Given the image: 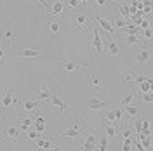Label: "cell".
Masks as SVG:
<instances>
[{
    "mask_svg": "<svg viewBox=\"0 0 153 151\" xmlns=\"http://www.w3.org/2000/svg\"><path fill=\"white\" fill-rule=\"evenodd\" d=\"M85 130H87V116L78 115L73 125H70V127H61L59 137H61L63 141H75V139H80Z\"/></svg>",
    "mask_w": 153,
    "mask_h": 151,
    "instance_id": "cell-1",
    "label": "cell"
},
{
    "mask_svg": "<svg viewBox=\"0 0 153 151\" xmlns=\"http://www.w3.org/2000/svg\"><path fill=\"white\" fill-rule=\"evenodd\" d=\"M125 61H129L131 70H141V68H144L152 61V50H150V47H141L139 45V47L134 49L132 56L125 57Z\"/></svg>",
    "mask_w": 153,
    "mask_h": 151,
    "instance_id": "cell-2",
    "label": "cell"
},
{
    "mask_svg": "<svg viewBox=\"0 0 153 151\" xmlns=\"http://www.w3.org/2000/svg\"><path fill=\"white\" fill-rule=\"evenodd\" d=\"M19 94L16 89H12V87H7L5 89V94L2 95V99H0V108L5 111V115L9 116V115H14L16 113V106L19 104Z\"/></svg>",
    "mask_w": 153,
    "mask_h": 151,
    "instance_id": "cell-3",
    "label": "cell"
},
{
    "mask_svg": "<svg viewBox=\"0 0 153 151\" xmlns=\"http://www.w3.org/2000/svg\"><path fill=\"white\" fill-rule=\"evenodd\" d=\"M73 106H75V103L73 101H65L61 95L57 94V90H54L52 92V95H51V99L47 101V108L49 111H54V113H59V115H65L68 113L70 110H73Z\"/></svg>",
    "mask_w": 153,
    "mask_h": 151,
    "instance_id": "cell-4",
    "label": "cell"
},
{
    "mask_svg": "<svg viewBox=\"0 0 153 151\" xmlns=\"http://www.w3.org/2000/svg\"><path fill=\"white\" fill-rule=\"evenodd\" d=\"M4 129V142L5 144H23L26 135L18 129V125H2Z\"/></svg>",
    "mask_w": 153,
    "mask_h": 151,
    "instance_id": "cell-5",
    "label": "cell"
},
{
    "mask_svg": "<svg viewBox=\"0 0 153 151\" xmlns=\"http://www.w3.org/2000/svg\"><path fill=\"white\" fill-rule=\"evenodd\" d=\"M91 21H92V19H91ZM91 45H92V52H91L92 56L103 57V54H105V44H103V37H101V33H99V30H97L94 21L91 23Z\"/></svg>",
    "mask_w": 153,
    "mask_h": 151,
    "instance_id": "cell-6",
    "label": "cell"
},
{
    "mask_svg": "<svg viewBox=\"0 0 153 151\" xmlns=\"http://www.w3.org/2000/svg\"><path fill=\"white\" fill-rule=\"evenodd\" d=\"M84 106H85V110H89V111H103L106 108H111L113 103L103 101V99H99V95H96L94 92H91V94H87L84 97Z\"/></svg>",
    "mask_w": 153,
    "mask_h": 151,
    "instance_id": "cell-7",
    "label": "cell"
},
{
    "mask_svg": "<svg viewBox=\"0 0 153 151\" xmlns=\"http://www.w3.org/2000/svg\"><path fill=\"white\" fill-rule=\"evenodd\" d=\"M97 137H99V130H89L87 129L84 135L80 137L82 142L76 144L75 150H85V151H94L97 150Z\"/></svg>",
    "mask_w": 153,
    "mask_h": 151,
    "instance_id": "cell-8",
    "label": "cell"
},
{
    "mask_svg": "<svg viewBox=\"0 0 153 151\" xmlns=\"http://www.w3.org/2000/svg\"><path fill=\"white\" fill-rule=\"evenodd\" d=\"M103 57H118V59H125V52L122 50L120 44H118L117 40H113V37H110V40H108Z\"/></svg>",
    "mask_w": 153,
    "mask_h": 151,
    "instance_id": "cell-9",
    "label": "cell"
},
{
    "mask_svg": "<svg viewBox=\"0 0 153 151\" xmlns=\"http://www.w3.org/2000/svg\"><path fill=\"white\" fill-rule=\"evenodd\" d=\"M144 78H146V75H143V73H137L136 70H132L131 73H120L118 75V80H117V85L118 87H122V85L125 84H139V82H143Z\"/></svg>",
    "mask_w": 153,
    "mask_h": 151,
    "instance_id": "cell-10",
    "label": "cell"
},
{
    "mask_svg": "<svg viewBox=\"0 0 153 151\" xmlns=\"http://www.w3.org/2000/svg\"><path fill=\"white\" fill-rule=\"evenodd\" d=\"M59 64L61 68L68 71V73H71V71H76V70H82V71H85L87 70V61H71V59H61L59 61Z\"/></svg>",
    "mask_w": 153,
    "mask_h": 151,
    "instance_id": "cell-11",
    "label": "cell"
},
{
    "mask_svg": "<svg viewBox=\"0 0 153 151\" xmlns=\"http://www.w3.org/2000/svg\"><path fill=\"white\" fill-rule=\"evenodd\" d=\"M89 18L92 19L96 23V26H99V28H103L110 35V37H115L117 35V30H115L113 26V23L110 21V19H106V18H101V16H89Z\"/></svg>",
    "mask_w": 153,
    "mask_h": 151,
    "instance_id": "cell-12",
    "label": "cell"
},
{
    "mask_svg": "<svg viewBox=\"0 0 153 151\" xmlns=\"http://www.w3.org/2000/svg\"><path fill=\"white\" fill-rule=\"evenodd\" d=\"M66 4L63 2V0H56V2H52L51 5H49L47 9V16H66Z\"/></svg>",
    "mask_w": 153,
    "mask_h": 151,
    "instance_id": "cell-13",
    "label": "cell"
},
{
    "mask_svg": "<svg viewBox=\"0 0 153 151\" xmlns=\"http://www.w3.org/2000/svg\"><path fill=\"white\" fill-rule=\"evenodd\" d=\"M99 129H101V132L108 137V141H115L117 135H118V129H117L115 123H110V122H105V120H103V123H101Z\"/></svg>",
    "mask_w": 153,
    "mask_h": 151,
    "instance_id": "cell-14",
    "label": "cell"
},
{
    "mask_svg": "<svg viewBox=\"0 0 153 151\" xmlns=\"http://www.w3.org/2000/svg\"><path fill=\"white\" fill-rule=\"evenodd\" d=\"M73 12V18H75V30H87L89 24V14L87 12H78V10H71Z\"/></svg>",
    "mask_w": 153,
    "mask_h": 151,
    "instance_id": "cell-15",
    "label": "cell"
},
{
    "mask_svg": "<svg viewBox=\"0 0 153 151\" xmlns=\"http://www.w3.org/2000/svg\"><path fill=\"white\" fill-rule=\"evenodd\" d=\"M54 90H56V89L44 85L42 89L33 90V92H31V97H35V99H38V101H44V103H47L49 99H51V95H52V92H54Z\"/></svg>",
    "mask_w": 153,
    "mask_h": 151,
    "instance_id": "cell-16",
    "label": "cell"
},
{
    "mask_svg": "<svg viewBox=\"0 0 153 151\" xmlns=\"http://www.w3.org/2000/svg\"><path fill=\"white\" fill-rule=\"evenodd\" d=\"M19 35H18V31L16 30H12L10 26H7V28L2 31V35H0V40L2 42H7V44H10V45H16L19 42Z\"/></svg>",
    "mask_w": 153,
    "mask_h": 151,
    "instance_id": "cell-17",
    "label": "cell"
},
{
    "mask_svg": "<svg viewBox=\"0 0 153 151\" xmlns=\"http://www.w3.org/2000/svg\"><path fill=\"white\" fill-rule=\"evenodd\" d=\"M141 44H143V38L139 37L137 33H129L124 40L125 49H136V47H139Z\"/></svg>",
    "mask_w": 153,
    "mask_h": 151,
    "instance_id": "cell-18",
    "label": "cell"
},
{
    "mask_svg": "<svg viewBox=\"0 0 153 151\" xmlns=\"http://www.w3.org/2000/svg\"><path fill=\"white\" fill-rule=\"evenodd\" d=\"M45 56V52H40L37 49H21V50H16V57L19 59H25V57H42Z\"/></svg>",
    "mask_w": 153,
    "mask_h": 151,
    "instance_id": "cell-19",
    "label": "cell"
},
{
    "mask_svg": "<svg viewBox=\"0 0 153 151\" xmlns=\"http://www.w3.org/2000/svg\"><path fill=\"white\" fill-rule=\"evenodd\" d=\"M35 150H61L57 144H52V142H49L47 139H44V135H40L35 139Z\"/></svg>",
    "mask_w": 153,
    "mask_h": 151,
    "instance_id": "cell-20",
    "label": "cell"
},
{
    "mask_svg": "<svg viewBox=\"0 0 153 151\" xmlns=\"http://www.w3.org/2000/svg\"><path fill=\"white\" fill-rule=\"evenodd\" d=\"M40 101L35 99V97H31V99H26V101H23V111L25 113H33V111H37L38 108H40Z\"/></svg>",
    "mask_w": 153,
    "mask_h": 151,
    "instance_id": "cell-21",
    "label": "cell"
},
{
    "mask_svg": "<svg viewBox=\"0 0 153 151\" xmlns=\"http://www.w3.org/2000/svg\"><path fill=\"white\" fill-rule=\"evenodd\" d=\"M16 125H18V129L21 130V132L26 134L30 129H31V125H33V118H28V116H21V118L18 120V123H16Z\"/></svg>",
    "mask_w": 153,
    "mask_h": 151,
    "instance_id": "cell-22",
    "label": "cell"
},
{
    "mask_svg": "<svg viewBox=\"0 0 153 151\" xmlns=\"http://www.w3.org/2000/svg\"><path fill=\"white\" fill-rule=\"evenodd\" d=\"M47 28H49V31L52 33L54 40H57V38H59V31H61V28H59V23H57V19H49V21H47Z\"/></svg>",
    "mask_w": 153,
    "mask_h": 151,
    "instance_id": "cell-23",
    "label": "cell"
},
{
    "mask_svg": "<svg viewBox=\"0 0 153 151\" xmlns=\"http://www.w3.org/2000/svg\"><path fill=\"white\" fill-rule=\"evenodd\" d=\"M124 113L127 115V116L134 118V116H139V115H141V110H139L137 106H134V104L131 103V104H127V106H124Z\"/></svg>",
    "mask_w": 153,
    "mask_h": 151,
    "instance_id": "cell-24",
    "label": "cell"
},
{
    "mask_svg": "<svg viewBox=\"0 0 153 151\" xmlns=\"http://www.w3.org/2000/svg\"><path fill=\"white\" fill-rule=\"evenodd\" d=\"M136 90H131V92H129V94H125L124 97H122V99H120V101H118V106H120V108H124V106H127V104H131L134 101V99H136Z\"/></svg>",
    "mask_w": 153,
    "mask_h": 151,
    "instance_id": "cell-25",
    "label": "cell"
},
{
    "mask_svg": "<svg viewBox=\"0 0 153 151\" xmlns=\"http://www.w3.org/2000/svg\"><path fill=\"white\" fill-rule=\"evenodd\" d=\"M108 137H106L105 134L101 132V129H99V137H97V150H101V151H105L108 150Z\"/></svg>",
    "mask_w": 153,
    "mask_h": 151,
    "instance_id": "cell-26",
    "label": "cell"
},
{
    "mask_svg": "<svg viewBox=\"0 0 153 151\" xmlns=\"http://www.w3.org/2000/svg\"><path fill=\"white\" fill-rule=\"evenodd\" d=\"M99 87H101V75H99V73L91 75V89H92V90H97Z\"/></svg>",
    "mask_w": 153,
    "mask_h": 151,
    "instance_id": "cell-27",
    "label": "cell"
},
{
    "mask_svg": "<svg viewBox=\"0 0 153 151\" xmlns=\"http://www.w3.org/2000/svg\"><path fill=\"white\" fill-rule=\"evenodd\" d=\"M141 130H152V120H150V115H146L144 118H141Z\"/></svg>",
    "mask_w": 153,
    "mask_h": 151,
    "instance_id": "cell-28",
    "label": "cell"
},
{
    "mask_svg": "<svg viewBox=\"0 0 153 151\" xmlns=\"http://www.w3.org/2000/svg\"><path fill=\"white\" fill-rule=\"evenodd\" d=\"M122 30H124L127 35H129V33H139V28H137V26H136L134 23H127V24H125V26H124Z\"/></svg>",
    "mask_w": 153,
    "mask_h": 151,
    "instance_id": "cell-29",
    "label": "cell"
},
{
    "mask_svg": "<svg viewBox=\"0 0 153 151\" xmlns=\"http://www.w3.org/2000/svg\"><path fill=\"white\" fill-rule=\"evenodd\" d=\"M141 99H143L146 104H152V103H153V94H152V90H150V92H141Z\"/></svg>",
    "mask_w": 153,
    "mask_h": 151,
    "instance_id": "cell-30",
    "label": "cell"
},
{
    "mask_svg": "<svg viewBox=\"0 0 153 151\" xmlns=\"http://www.w3.org/2000/svg\"><path fill=\"white\" fill-rule=\"evenodd\" d=\"M143 150H152V135H146L144 139H141Z\"/></svg>",
    "mask_w": 153,
    "mask_h": 151,
    "instance_id": "cell-31",
    "label": "cell"
},
{
    "mask_svg": "<svg viewBox=\"0 0 153 151\" xmlns=\"http://www.w3.org/2000/svg\"><path fill=\"white\" fill-rule=\"evenodd\" d=\"M118 12H120V14H122V18H131V14H129V9H127V7H124V5H118Z\"/></svg>",
    "mask_w": 153,
    "mask_h": 151,
    "instance_id": "cell-32",
    "label": "cell"
},
{
    "mask_svg": "<svg viewBox=\"0 0 153 151\" xmlns=\"http://www.w3.org/2000/svg\"><path fill=\"white\" fill-rule=\"evenodd\" d=\"M137 28H150V21H148V19H139V21H137Z\"/></svg>",
    "mask_w": 153,
    "mask_h": 151,
    "instance_id": "cell-33",
    "label": "cell"
},
{
    "mask_svg": "<svg viewBox=\"0 0 153 151\" xmlns=\"http://www.w3.org/2000/svg\"><path fill=\"white\" fill-rule=\"evenodd\" d=\"M111 23H113V26H117V28H124L125 24H127L125 19H115V21H111Z\"/></svg>",
    "mask_w": 153,
    "mask_h": 151,
    "instance_id": "cell-34",
    "label": "cell"
},
{
    "mask_svg": "<svg viewBox=\"0 0 153 151\" xmlns=\"http://www.w3.org/2000/svg\"><path fill=\"white\" fill-rule=\"evenodd\" d=\"M25 135H26V139H37V137H40V135H42V134H38L37 130H33V132H30V130H28Z\"/></svg>",
    "mask_w": 153,
    "mask_h": 151,
    "instance_id": "cell-35",
    "label": "cell"
},
{
    "mask_svg": "<svg viewBox=\"0 0 153 151\" xmlns=\"http://www.w3.org/2000/svg\"><path fill=\"white\" fill-rule=\"evenodd\" d=\"M144 42H150L152 40V30L150 28H144V37H143Z\"/></svg>",
    "mask_w": 153,
    "mask_h": 151,
    "instance_id": "cell-36",
    "label": "cell"
},
{
    "mask_svg": "<svg viewBox=\"0 0 153 151\" xmlns=\"http://www.w3.org/2000/svg\"><path fill=\"white\" fill-rule=\"evenodd\" d=\"M33 125H35V130H37L38 134H42L45 130V123H33Z\"/></svg>",
    "mask_w": 153,
    "mask_h": 151,
    "instance_id": "cell-37",
    "label": "cell"
},
{
    "mask_svg": "<svg viewBox=\"0 0 153 151\" xmlns=\"http://www.w3.org/2000/svg\"><path fill=\"white\" fill-rule=\"evenodd\" d=\"M96 4H97V5H106L108 0H96Z\"/></svg>",
    "mask_w": 153,
    "mask_h": 151,
    "instance_id": "cell-38",
    "label": "cell"
},
{
    "mask_svg": "<svg viewBox=\"0 0 153 151\" xmlns=\"http://www.w3.org/2000/svg\"><path fill=\"white\" fill-rule=\"evenodd\" d=\"M2 125H4V116L0 115V130H2Z\"/></svg>",
    "mask_w": 153,
    "mask_h": 151,
    "instance_id": "cell-39",
    "label": "cell"
},
{
    "mask_svg": "<svg viewBox=\"0 0 153 151\" xmlns=\"http://www.w3.org/2000/svg\"><path fill=\"white\" fill-rule=\"evenodd\" d=\"M4 64V56H0V66Z\"/></svg>",
    "mask_w": 153,
    "mask_h": 151,
    "instance_id": "cell-40",
    "label": "cell"
},
{
    "mask_svg": "<svg viewBox=\"0 0 153 151\" xmlns=\"http://www.w3.org/2000/svg\"><path fill=\"white\" fill-rule=\"evenodd\" d=\"M0 5H2V0H0Z\"/></svg>",
    "mask_w": 153,
    "mask_h": 151,
    "instance_id": "cell-41",
    "label": "cell"
},
{
    "mask_svg": "<svg viewBox=\"0 0 153 151\" xmlns=\"http://www.w3.org/2000/svg\"><path fill=\"white\" fill-rule=\"evenodd\" d=\"M0 44H2V40H0Z\"/></svg>",
    "mask_w": 153,
    "mask_h": 151,
    "instance_id": "cell-42",
    "label": "cell"
}]
</instances>
